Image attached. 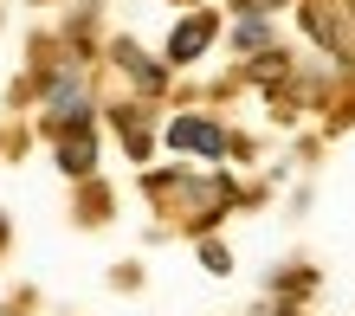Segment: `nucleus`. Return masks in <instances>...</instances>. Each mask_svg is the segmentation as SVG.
Wrapping results in <instances>:
<instances>
[{
	"mask_svg": "<svg viewBox=\"0 0 355 316\" xmlns=\"http://www.w3.org/2000/svg\"><path fill=\"white\" fill-rule=\"evenodd\" d=\"M168 142H175V149H194V155H207V161H214V155H226V136L214 130V123H200V116H181L175 130H168Z\"/></svg>",
	"mask_w": 355,
	"mask_h": 316,
	"instance_id": "obj_1",
	"label": "nucleus"
},
{
	"mask_svg": "<svg viewBox=\"0 0 355 316\" xmlns=\"http://www.w3.org/2000/svg\"><path fill=\"white\" fill-rule=\"evenodd\" d=\"M207 39H214V13L181 19L175 39H168V65H187V58H200V52H207Z\"/></svg>",
	"mask_w": 355,
	"mask_h": 316,
	"instance_id": "obj_2",
	"label": "nucleus"
},
{
	"mask_svg": "<svg viewBox=\"0 0 355 316\" xmlns=\"http://www.w3.org/2000/svg\"><path fill=\"white\" fill-rule=\"evenodd\" d=\"M304 26H310V39H317V46H329V52L349 46V33H343V19H336V7H329V0H310V7H304Z\"/></svg>",
	"mask_w": 355,
	"mask_h": 316,
	"instance_id": "obj_3",
	"label": "nucleus"
},
{
	"mask_svg": "<svg viewBox=\"0 0 355 316\" xmlns=\"http://www.w3.org/2000/svg\"><path fill=\"white\" fill-rule=\"evenodd\" d=\"M91 130L85 123H71V136H65V149H58V168H65V175H91Z\"/></svg>",
	"mask_w": 355,
	"mask_h": 316,
	"instance_id": "obj_4",
	"label": "nucleus"
},
{
	"mask_svg": "<svg viewBox=\"0 0 355 316\" xmlns=\"http://www.w3.org/2000/svg\"><path fill=\"white\" fill-rule=\"evenodd\" d=\"M116 65L130 71V78L142 84V91H155V84H162V71H155V65H149V58H142L136 46H130V39H123V46H116Z\"/></svg>",
	"mask_w": 355,
	"mask_h": 316,
	"instance_id": "obj_5",
	"label": "nucleus"
},
{
	"mask_svg": "<svg viewBox=\"0 0 355 316\" xmlns=\"http://www.w3.org/2000/svg\"><path fill=\"white\" fill-rule=\"evenodd\" d=\"M233 39H239L245 52H265V46H271V33H265V19H245V26H239Z\"/></svg>",
	"mask_w": 355,
	"mask_h": 316,
	"instance_id": "obj_6",
	"label": "nucleus"
},
{
	"mask_svg": "<svg viewBox=\"0 0 355 316\" xmlns=\"http://www.w3.org/2000/svg\"><path fill=\"white\" fill-rule=\"evenodd\" d=\"M233 7H239L245 19H259V13H271V7H278V0H233Z\"/></svg>",
	"mask_w": 355,
	"mask_h": 316,
	"instance_id": "obj_7",
	"label": "nucleus"
}]
</instances>
